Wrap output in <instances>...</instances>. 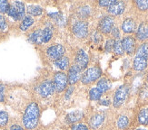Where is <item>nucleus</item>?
I'll list each match as a JSON object with an SVG mask.
<instances>
[{"label":"nucleus","instance_id":"1","mask_svg":"<svg viewBox=\"0 0 148 130\" xmlns=\"http://www.w3.org/2000/svg\"><path fill=\"white\" fill-rule=\"evenodd\" d=\"M40 107L36 101H30L25 108L22 116V126L25 130H35L40 121Z\"/></svg>","mask_w":148,"mask_h":130},{"label":"nucleus","instance_id":"2","mask_svg":"<svg viewBox=\"0 0 148 130\" xmlns=\"http://www.w3.org/2000/svg\"><path fill=\"white\" fill-rule=\"evenodd\" d=\"M148 67V42H144L137 47L133 60L134 70L141 72Z\"/></svg>","mask_w":148,"mask_h":130},{"label":"nucleus","instance_id":"3","mask_svg":"<svg viewBox=\"0 0 148 130\" xmlns=\"http://www.w3.org/2000/svg\"><path fill=\"white\" fill-rule=\"evenodd\" d=\"M130 93V86L129 84H123L119 86L116 90L114 91L113 96V107L114 108H119L124 105V103L126 101L128 96Z\"/></svg>","mask_w":148,"mask_h":130},{"label":"nucleus","instance_id":"4","mask_svg":"<svg viewBox=\"0 0 148 130\" xmlns=\"http://www.w3.org/2000/svg\"><path fill=\"white\" fill-rule=\"evenodd\" d=\"M102 69L97 65H95V66L90 67L84 71L82 73L80 81L84 85H89V84L99 80L102 76Z\"/></svg>","mask_w":148,"mask_h":130},{"label":"nucleus","instance_id":"5","mask_svg":"<svg viewBox=\"0 0 148 130\" xmlns=\"http://www.w3.org/2000/svg\"><path fill=\"white\" fill-rule=\"evenodd\" d=\"M71 32L77 39H80V40L86 39L89 34V25L87 21L76 19L72 24Z\"/></svg>","mask_w":148,"mask_h":130},{"label":"nucleus","instance_id":"6","mask_svg":"<svg viewBox=\"0 0 148 130\" xmlns=\"http://www.w3.org/2000/svg\"><path fill=\"white\" fill-rule=\"evenodd\" d=\"M53 83L55 86L56 93H62L65 91L68 85L67 75L65 71H56L53 75Z\"/></svg>","mask_w":148,"mask_h":130},{"label":"nucleus","instance_id":"7","mask_svg":"<svg viewBox=\"0 0 148 130\" xmlns=\"http://www.w3.org/2000/svg\"><path fill=\"white\" fill-rule=\"evenodd\" d=\"M37 93L42 99H48L52 97L56 93L53 81L51 79L44 80L37 87Z\"/></svg>","mask_w":148,"mask_h":130},{"label":"nucleus","instance_id":"8","mask_svg":"<svg viewBox=\"0 0 148 130\" xmlns=\"http://www.w3.org/2000/svg\"><path fill=\"white\" fill-rule=\"evenodd\" d=\"M66 47L60 43H54L52 45H50L49 47H47L46 50L47 56L53 62L64 57L66 55Z\"/></svg>","mask_w":148,"mask_h":130},{"label":"nucleus","instance_id":"9","mask_svg":"<svg viewBox=\"0 0 148 130\" xmlns=\"http://www.w3.org/2000/svg\"><path fill=\"white\" fill-rule=\"evenodd\" d=\"M114 27V18L112 16H103L100 21L98 22L97 31H99L101 34L108 35L110 34L113 28Z\"/></svg>","mask_w":148,"mask_h":130},{"label":"nucleus","instance_id":"10","mask_svg":"<svg viewBox=\"0 0 148 130\" xmlns=\"http://www.w3.org/2000/svg\"><path fill=\"white\" fill-rule=\"evenodd\" d=\"M122 46L124 48L125 53L128 55H133L136 53V51L137 49L136 39L133 35H126L121 40Z\"/></svg>","mask_w":148,"mask_h":130},{"label":"nucleus","instance_id":"11","mask_svg":"<svg viewBox=\"0 0 148 130\" xmlns=\"http://www.w3.org/2000/svg\"><path fill=\"white\" fill-rule=\"evenodd\" d=\"M83 73V70L76 66L75 64H71L70 67L67 70V80H68V84L71 86H74L75 84H76L81 79V76Z\"/></svg>","mask_w":148,"mask_h":130},{"label":"nucleus","instance_id":"12","mask_svg":"<svg viewBox=\"0 0 148 130\" xmlns=\"http://www.w3.org/2000/svg\"><path fill=\"white\" fill-rule=\"evenodd\" d=\"M88 63H89V56L86 53V51L83 49L77 50L74 57V64H75L82 70H84L88 66Z\"/></svg>","mask_w":148,"mask_h":130},{"label":"nucleus","instance_id":"13","mask_svg":"<svg viewBox=\"0 0 148 130\" xmlns=\"http://www.w3.org/2000/svg\"><path fill=\"white\" fill-rule=\"evenodd\" d=\"M125 8H126L125 2L114 0V2L107 8V12H108V14L112 16H118L124 14Z\"/></svg>","mask_w":148,"mask_h":130},{"label":"nucleus","instance_id":"14","mask_svg":"<svg viewBox=\"0 0 148 130\" xmlns=\"http://www.w3.org/2000/svg\"><path fill=\"white\" fill-rule=\"evenodd\" d=\"M105 120H106V114L104 112H97L90 116L88 124L90 128H92L93 130H96L104 124Z\"/></svg>","mask_w":148,"mask_h":130},{"label":"nucleus","instance_id":"15","mask_svg":"<svg viewBox=\"0 0 148 130\" xmlns=\"http://www.w3.org/2000/svg\"><path fill=\"white\" fill-rule=\"evenodd\" d=\"M75 15L77 18L80 19V20L87 21V19L92 15L91 6L87 4H83L78 5L75 9Z\"/></svg>","mask_w":148,"mask_h":130},{"label":"nucleus","instance_id":"16","mask_svg":"<svg viewBox=\"0 0 148 130\" xmlns=\"http://www.w3.org/2000/svg\"><path fill=\"white\" fill-rule=\"evenodd\" d=\"M121 29L124 34L130 35L131 34L136 31V22L132 17H127L122 23Z\"/></svg>","mask_w":148,"mask_h":130},{"label":"nucleus","instance_id":"17","mask_svg":"<svg viewBox=\"0 0 148 130\" xmlns=\"http://www.w3.org/2000/svg\"><path fill=\"white\" fill-rule=\"evenodd\" d=\"M136 39L143 43L148 40V22L140 23L136 31Z\"/></svg>","mask_w":148,"mask_h":130},{"label":"nucleus","instance_id":"18","mask_svg":"<svg viewBox=\"0 0 148 130\" xmlns=\"http://www.w3.org/2000/svg\"><path fill=\"white\" fill-rule=\"evenodd\" d=\"M84 116H85V113L82 110H75V111L70 112L66 116V122L68 125L71 126L75 124V123L81 122Z\"/></svg>","mask_w":148,"mask_h":130},{"label":"nucleus","instance_id":"19","mask_svg":"<svg viewBox=\"0 0 148 130\" xmlns=\"http://www.w3.org/2000/svg\"><path fill=\"white\" fill-rule=\"evenodd\" d=\"M53 63L57 69L60 70V71H65L68 70V68L70 67V59L68 56L65 55L64 57L60 58V59L53 62Z\"/></svg>","mask_w":148,"mask_h":130},{"label":"nucleus","instance_id":"20","mask_svg":"<svg viewBox=\"0 0 148 130\" xmlns=\"http://www.w3.org/2000/svg\"><path fill=\"white\" fill-rule=\"evenodd\" d=\"M53 25L49 24H47L42 29V39H43V43H47L51 41V39L53 37L54 35V32H53Z\"/></svg>","mask_w":148,"mask_h":130},{"label":"nucleus","instance_id":"21","mask_svg":"<svg viewBox=\"0 0 148 130\" xmlns=\"http://www.w3.org/2000/svg\"><path fill=\"white\" fill-rule=\"evenodd\" d=\"M96 89H97L99 91L104 95L106 93L108 90H110L111 89V82L106 78H102L100 79L97 83H96Z\"/></svg>","mask_w":148,"mask_h":130},{"label":"nucleus","instance_id":"22","mask_svg":"<svg viewBox=\"0 0 148 130\" xmlns=\"http://www.w3.org/2000/svg\"><path fill=\"white\" fill-rule=\"evenodd\" d=\"M27 13L28 14V16H32L34 18V17H36V16H42L43 13H44V9L40 5H28L27 7Z\"/></svg>","mask_w":148,"mask_h":130},{"label":"nucleus","instance_id":"23","mask_svg":"<svg viewBox=\"0 0 148 130\" xmlns=\"http://www.w3.org/2000/svg\"><path fill=\"white\" fill-rule=\"evenodd\" d=\"M29 41L32 43H35L37 45H40L43 43V39H42V29H36L33 31L29 35Z\"/></svg>","mask_w":148,"mask_h":130},{"label":"nucleus","instance_id":"24","mask_svg":"<svg viewBox=\"0 0 148 130\" xmlns=\"http://www.w3.org/2000/svg\"><path fill=\"white\" fill-rule=\"evenodd\" d=\"M35 23V19L30 16H25V18L21 21V24L19 25V29H20L22 32H25L27 31L32 25Z\"/></svg>","mask_w":148,"mask_h":130},{"label":"nucleus","instance_id":"25","mask_svg":"<svg viewBox=\"0 0 148 130\" xmlns=\"http://www.w3.org/2000/svg\"><path fill=\"white\" fill-rule=\"evenodd\" d=\"M137 122L142 126H148V108H144L139 111Z\"/></svg>","mask_w":148,"mask_h":130},{"label":"nucleus","instance_id":"26","mask_svg":"<svg viewBox=\"0 0 148 130\" xmlns=\"http://www.w3.org/2000/svg\"><path fill=\"white\" fill-rule=\"evenodd\" d=\"M12 5L15 6V8L17 11L19 21H20V20L22 21L23 19L25 18V4L23 2H20V1H15V2H13Z\"/></svg>","mask_w":148,"mask_h":130},{"label":"nucleus","instance_id":"27","mask_svg":"<svg viewBox=\"0 0 148 130\" xmlns=\"http://www.w3.org/2000/svg\"><path fill=\"white\" fill-rule=\"evenodd\" d=\"M129 126V118L125 115H120L116 119V127L119 130H125Z\"/></svg>","mask_w":148,"mask_h":130},{"label":"nucleus","instance_id":"28","mask_svg":"<svg viewBox=\"0 0 148 130\" xmlns=\"http://www.w3.org/2000/svg\"><path fill=\"white\" fill-rule=\"evenodd\" d=\"M9 122V115L5 110L0 111V128H5Z\"/></svg>","mask_w":148,"mask_h":130},{"label":"nucleus","instance_id":"29","mask_svg":"<svg viewBox=\"0 0 148 130\" xmlns=\"http://www.w3.org/2000/svg\"><path fill=\"white\" fill-rule=\"evenodd\" d=\"M88 95H89L90 100H92V101H98L103 96V94L99 91L97 89H96V87L92 88L91 89H90Z\"/></svg>","mask_w":148,"mask_h":130},{"label":"nucleus","instance_id":"30","mask_svg":"<svg viewBox=\"0 0 148 130\" xmlns=\"http://www.w3.org/2000/svg\"><path fill=\"white\" fill-rule=\"evenodd\" d=\"M113 51L114 53L118 55V56H122L124 55L125 53V51H124V48L122 46V43H121V40L118 39V40H114V47H113Z\"/></svg>","mask_w":148,"mask_h":130},{"label":"nucleus","instance_id":"31","mask_svg":"<svg viewBox=\"0 0 148 130\" xmlns=\"http://www.w3.org/2000/svg\"><path fill=\"white\" fill-rule=\"evenodd\" d=\"M134 5L141 12L148 11V0H137V1H134Z\"/></svg>","mask_w":148,"mask_h":130},{"label":"nucleus","instance_id":"32","mask_svg":"<svg viewBox=\"0 0 148 130\" xmlns=\"http://www.w3.org/2000/svg\"><path fill=\"white\" fill-rule=\"evenodd\" d=\"M69 130H90L89 127L84 122H78L74 125H71Z\"/></svg>","mask_w":148,"mask_h":130},{"label":"nucleus","instance_id":"33","mask_svg":"<svg viewBox=\"0 0 148 130\" xmlns=\"http://www.w3.org/2000/svg\"><path fill=\"white\" fill-rule=\"evenodd\" d=\"M6 14H8L10 17H12L13 19H15V20L19 21V17H18L17 11H16V9L15 8V6L13 5L12 4L10 5V7L8 8V12H6Z\"/></svg>","mask_w":148,"mask_h":130},{"label":"nucleus","instance_id":"34","mask_svg":"<svg viewBox=\"0 0 148 130\" xmlns=\"http://www.w3.org/2000/svg\"><path fill=\"white\" fill-rule=\"evenodd\" d=\"M10 3L5 0H0V13L2 14H5L8 12V8L10 7Z\"/></svg>","mask_w":148,"mask_h":130},{"label":"nucleus","instance_id":"35","mask_svg":"<svg viewBox=\"0 0 148 130\" xmlns=\"http://www.w3.org/2000/svg\"><path fill=\"white\" fill-rule=\"evenodd\" d=\"M8 28V24L5 17L3 15H0V32H5Z\"/></svg>","mask_w":148,"mask_h":130},{"label":"nucleus","instance_id":"36","mask_svg":"<svg viewBox=\"0 0 148 130\" xmlns=\"http://www.w3.org/2000/svg\"><path fill=\"white\" fill-rule=\"evenodd\" d=\"M114 43V40L113 38L107 39L106 42V44H105V50H106V51H107V53H111V51H113Z\"/></svg>","mask_w":148,"mask_h":130},{"label":"nucleus","instance_id":"37","mask_svg":"<svg viewBox=\"0 0 148 130\" xmlns=\"http://www.w3.org/2000/svg\"><path fill=\"white\" fill-rule=\"evenodd\" d=\"M102 38H103L102 34H101L99 31L96 30V31H95L93 32V35H92V40H93V42L95 43H99L102 41Z\"/></svg>","mask_w":148,"mask_h":130},{"label":"nucleus","instance_id":"38","mask_svg":"<svg viewBox=\"0 0 148 130\" xmlns=\"http://www.w3.org/2000/svg\"><path fill=\"white\" fill-rule=\"evenodd\" d=\"M51 17H53L55 22H56V24H61L62 22L64 21L63 16L61 14H59V13H56V14H51Z\"/></svg>","mask_w":148,"mask_h":130},{"label":"nucleus","instance_id":"39","mask_svg":"<svg viewBox=\"0 0 148 130\" xmlns=\"http://www.w3.org/2000/svg\"><path fill=\"white\" fill-rule=\"evenodd\" d=\"M5 85L0 83V103H3L5 101Z\"/></svg>","mask_w":148,"mask_h":130},{"label":"nucleus","instance_id":"40","mask_svg":"<svg viewBox=\"0 0 148 130\" xmlns=\"http://www.w3.org/2000/svg\"><path fill=\"white\" fill-rule=\"evenodd\" d=\"M114 2V0H101V1L98 2V5L101 6V7L108 8Z\"/></svg>","mask_w":148,"mask_h":130},{"label":"nucleus","instance_id":"41","mask_svg":"<svg viewBox=\"0 0 148 130\" xmlns=\"http://www.w3.org/2000/svg\"><path fill=\"white\" fill-rule=\"evenodd\" d=\"M111 35L113 36L114 40H118V39H120V31L117 26H114L113 28V30L111 31Z\"/></svg>","mask_w":148,"mask_h":130},{"label":"nucleus","instance_id":"42","mask_svg":"<svg viewBox=\"0 0 148 130\" xmlns=\"http://www.w3.org/2000/svg\"><path fill=\"white\" fill-rule=\"evenodd\" d=\"M8 130H25V129L22 125L18 124V123H13V124L9 126Z\"/></svg>","mask_w":148,"mask_h":130},{"label":"nucleus","instance_id":"43","mask_svg":"<svg viewBox=\"0 0 148 130\" xmlns=\"http://www.w3.org/2000/svg\"><path fill=\"white\" fill-rule=\"evenodd\" d=\"M99 104H101V105H104V106H109L111 104V100L109 99H100L99 100Z\"/></svg>","mask_w":148,"mask_h":130},{"label":"nucleus","instance_id":"44","mask_svg":"<svg viewBox=\"0 0 148 130\" xmlns=\"http://www.w3.org/2000/svg\"><path fill=\"white\" fill-rule=\"evenodd\" d=\"M70 89H66V99H69L70 97H71L73 91H74V86H71V87H69Z\"/></svg>","mask_w":148,"mask_h":130},{"label":"nucleus","instance_id":"45","mask_svg":"<svg viewBox=\"0 0 148 130\" xmlns=\"http://www.w3.org/2000/svg\"><path fill=\"white\" fill-rule=\"evenodd\" d=\"M134 130H146L145 128H143V127H138L136 129H134Z\"/></svg>","mask_w":148,"mask_h":130},{"label":"nucleus","instance_id":"46","mask_svg":"<svg viewBox=\"0 0 148 130\" xmlns=\"http://www.w3.org/2000/svg\"><path fill=\"white\" fill-rule=\"evenodd\" d=\"M146 81L148 82V72H147V74H146Z\"/></svg>","mask_w":148,"mask_h":130},{"label":"nucleus","instance_id":"47","mask_svg":"<svg viewBox=\"0 0 148 130\" xmlns=\"http://www.w3.org/2000/svg\"><path fill=\"white\" fill-rule=\"evenodd\" d=\"M0 130H2V129H1V128H0Z\"/></svg>","mask_w":148,"mask_h":130}]
</instances>
